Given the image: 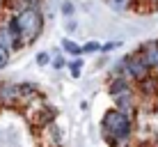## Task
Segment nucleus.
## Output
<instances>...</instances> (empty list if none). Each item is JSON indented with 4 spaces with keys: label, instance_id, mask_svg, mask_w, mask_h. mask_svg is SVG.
I'll use <instances>...</instances> for the list:
<instances>
[{
    "label": "nucleus",
    "instance_id": "14",
    "mask_svg": "<svg viewBox=\"0 0 158 147\" xmlns=\"http://www.w3.org/2000/svg\"><path fill=\"white\" fill-rule=\"evenodd\" d=\"M9 58H12V53H9L7 48L0 46V69H5V67L9 64Z\"/></svg>",
    "mask_w": 158,
    "mask_h": 147
},
{
    "label": "nucleus",
    "instance_id": "2",
    "mask_svg": "<svg viewBox=\"0 0 158 147\" xmlns=\"http://www.w3.org/2000/svg\"><path fill=\"white\" fill-rule=\"evenodd\" d=\"M101 127H103V131H106V138L110 140L112 145H119V143H124V140L131 138V133H133V119H131V115H126V113L112 108V110H108L106 115H103Z\"/></svg>",
    "mask_w": 158,
    "mask_h": 147
},
{
    "label": "nucleus",
    "instance_id": "17",
    "mask_svg": "<svg viewBox=\"0 0 158 147\" xmlns=\"http://www.w3.org/2000/svg\"><path fill=\"white\" fill-rule=\"evenodd\" d=\"M37 62H39L41 67H44V64H48V53H39V55H37Z\"/></svg>",
    "mask_w": 158,
    "mask_h": 147
},
{
    "label": "nucleus",
    "instance_id": "5",
    "mask_svg": "<svg viewBox=\"0 0 158 147\" xmlns=\"http://www.w3.org/2000/svg\"><path fill=\"white\" fill-rule=\"evenodd\" d=\"M19 99H21L19 85H14V83H0V103H2V106H16Z\"/></svg>",
    "mask_w": 158,
    "mask_h": 147
},
{
    "label": "nucleus",
    "instance_id": "13",
    "mask_svg": "<svg viewBox=\"0 0 158 147\" xmlns=\"http://www.w3.org/2000/svg\"><path fill=\"white\" fill-rule=\"evenodd\" d=\"M69 69H71V76H73V78H78V76H80V69H83V60H80V58H73L71 62H69Z\"/></svg>",
    "mask_w": 158,
    "mask_h": 147
},
{
    "label": "nucleus",
    "instance_id": "6",
    "mask_svg": "<svg viewBox=\"0 0 158 147\" xmlns=\"http://www.w3.org/2000/svg\"><path fill=\"white\" fill-rule=\"evenodd\" d=\"M144 62L149 64V69H158V39L156 41H147V44L140 48Z\"/></svg>",
    "mask_w": 158,
    "mask_h": 147
},
{
    "label": "nucleus",
    "instance_id": "16",
    "mask_svg": "<svg viewBox=\"0 0 158 147\" xmlns=\"http://www.w3.org/2000/svg\"><path fill=\"white\" fill-rule=\"evenodd\" d=\"M62 14H64V16H71V14H73V5L69 2V0L62 5Z\"/></svg>",
    "mask_w": 158,
    "mask_h": 147
},
{
    "label": "nucleus",
    "instance_id": "4",
    "mask_svg": "<svg viewBox=\"0 0 158 147\" xmlns=\"http://www.w3.org/2000/svg\"><path fill=\"white\" fill-rule=\"evenodd\" d=\"M108 94H110L112 99H122V97H126V94H133L131 80H126V78H110V83H108Z\"/></svg>",
    "mask_w": 158,
    "mask_h": 147
},
{
    "label": "nucleus",
    "instance_id": "8",
    "mask_svg": "<svg viewBox=\"0 0 158 147\" xmlns=\"http://www.w3.org/2000/svg\"><path fill=\"white\" fill-rule=\"evenodd\" d=\"M138 85H140V92H142V94H156L158 92V78H154V76L144 78L142 83H138Z\"/></svg>",
    "mask_w": 158,
    "mask_h": 147
},
{
    "label": "nucleus",
    "instance_id": "20",
    "mask_svg": "<svg viewBox=\"0 0 158 147\" xmlns=\"http://www.w3.org/2000/svg\"><path fill=\"white\" fill-rule=\"evenodd\" d=\"M25 2H28V7H39L41 0H25Z\"/></svg>",
    "mask_w": 158,
    "mask_h": 147
},
{
    "label": "nucleus",
    "instance_id": "19",
    "mask_svg": "<svg viewBox=\"0 0 158 147\" xmlns=\"http://www.w3.org/2000/svg\"><path fill=\"white\" fill-rule=\"evenodd\" d=\"M112 48H117V41H110V44H106V46H101V51H112Z\"/></svg>",
    "mask_w": 158,
    "mask_h": 147
},
{
    "label": "nucleus",
    "instance_id": "9",
    "mask_svg": "<svg viewBox=\"0 0 158 147\" xmlns=\"http://www.w3.org/2000/svg\"><path fill=\"white\" fill-rule=\"evenodd\" d=\"M62 48H64V53H69V55H73V58H80V55H83V46H78V44L71 41V39H64V41H62Z\"/></svg>",
    "mask_w": 158,
    "mask_h": 147
},
{
    "label": "nucleus",
    "instance_id": "1",
    "mask_svg": "<svg viewBox=\"0 0 158 147\" xmlns=\"http://www.w3.org/2000/svg\"><path fill=\"white\" fill-rule=\"evenodd\" d=\"M7 30L12 32L19 46L32 44L44 30V14L39 7H23L16 16L7 21Z\"/></svg>",
    "mask_w": 158,
    "mask_h": 147
},
{
    "label": "nucleus",
    "instance_id": "10",
    "mask_svg": "<svg viewBox=\"0 0 158 147\" xmlns=\"http://www.w3.org/2000/svg\"><path fill=\"white\" fill-rule=\"evenodd\" d=\"M108 7L115 9V12H126V9H131V5H133V0H106Z\"/></svg>",
    "mask_w": 158,
    "mask_h": 147
},
{
    "label": "nucleus",
    "instance_id": "11",
    "mask_svg": "<svg viewBox=\"0 0 158 147\" xmlns=\"http://www.w3.org/2000/svg\"><path fill=\"white\" fill-rule=\"evenodd\" d=\"M55 108H44V115H41V119H39V127H46L48 122H53L55 119Z\"/></svg>",
    "mask_w": 158,
    "mask_h": 147
},
{
    "label": "nucleus",
    "instance_id": "22",
    "mask_svg": "<svg viewBox=\"0 0 158 147\" xmlns=\"http://www.w3.org/2000/svg\"><path fill=\"white\" fill-rule=\"evenodd\" d=\"M156 71H158V69H156Z\"/></svg>",
    "mask_w": 158,
    "mask_h": 147
},
{
    "label": "nucleus",
    "instance_id": "3",
    "mask_svg": "<svg viewBox=\"0 0 158 147\" xmlns=\"http://www.w3.org/2000/svg\"><path fill=\"white\" fill-rule=\"evenodd\" d=\"M124 64H126V74H124V78H126V80L142 83L144 78H149V76H151V69H149V64L144 62L142 53H133V55L124 58Z\"/></svg>",
    "mask_w": 158,
    "mask_h": 147
},
{
    "label": "nucleus",
    "instance_id": "7",
    "mask_svg": "<svg viewBox=\"0 0 158 147\" xmlns=\"http://www.w3.org/2000/svg\"><path fill=\"white\" fill-rule=\"evenodd\" d=\"M0 46L7 48L9 53H12V51H19V48H21L19 44H16V39L12 37V32L7 30V25H5V28H0Z\"/></svg>",
    "mask_w": 158,
    "mask_h": 147
},
{
    "label": "nucleus",
    "instance_id": "18",
    "mask_svg": "<svg viewBox=\"0 0 158 147\" xmlns=\"http://www.w3.org/2000/svg\"><path fill=\"white\" fill-rule=\"evenodd\" d=\"M53 67H55V69H62V67H64V58H60V55H57L55 60H53Z\"/></svg>",
    "mask_w": 158,
    "mask_h": 147
},
{
    "label": "nucleus",
    "instance_id": "15",
    "mask_svg": "<svg viewBox=\"0 0 158 147\" xmlns=\"http://www.w3.org/2000/svg\"><path fill=\"white\" fill-rule=\"evenodd\" d=\"M99 51H101V46L96 44V41H87L83 46V53H99Z\"/></svg>",
    "mask_w": 158,
    "mask_h": 147
},
{
    "label": "nucleus",
    "instance_id": "12",
    "mask_svg": "<svg viewBox=\"0 0 158 147\" xmlns=\"http://www.w3.org/2000/svg\"><path fill=\"white\" fill-rule=\"evenodd\" d=\"M19 92H21V97H35V94H37V85H32V83H21V85H19Z\"/></svg>",
    "mask_w": 158,
    "mask_h": 147
},
{
    "label": "nucleus",
    "instance_id": "21",
    "mask_svg": "<svg viewBox=\"0 0 158 147\" xmlns=\"http://www.w3.org/2000/svg\"><path fill=\"white\" fill-rule=\"evenodd\" d=\"M154 2H156V5H158V0H154Z\"/></svg>",
    "mask_w": 158,
    "mask_h": 147
}]
</instances>
